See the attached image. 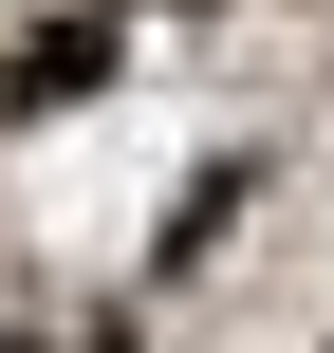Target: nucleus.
<instances>
[{"label":"nucleus","instance_id":"f257e3e1","mask_svg":"<svg viewBox=\"0 0 334 353\" xmlns=\"http://www.w3.org/2000/svg\"><path fill=\"white\" fill-rule=\"evenodd\" d=\"M93 56H112V19H56V37L0 74V112H56V93H93Z\"/></svg>","mask_w":334,"mask_h":353}]
</instances>
